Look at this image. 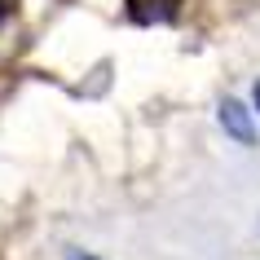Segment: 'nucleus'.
I'll return each mask as SVG.
<instances>
[{
  "label": "nucleus",
  "mask_w": 260,
  "mask_h": 260,
  "mask_svg": "<svg viewBox=\"0 0 260 260\" xmlns=\"http://www.w3.org/2000/svg\"><path fill=\"white\" fill-rule=\"evenodd\" d=\"M251 115H256V110H247L238 97H225V102L216 106L220 128H225V133H230L238 146H256V128H251Z\"/></svg>",
  "instance_id": "1"
},
{
  "label": "nucleus",
  "mask_w": 260,
  "mask_h": 260,
  "mask_svg": "<svg viewBox=\"0 0 260 260\" xmlns=\"http://www.w3.org/2000/svg\"><path fill=\"white\" fill-rule=\"evenodd\" d=\"M181 5L185 0H123V14L133 18L137 27H164V22H172V18L181 14Z\"/></svg>",
  "instance_id": "2"
},
{
  "label": "nucleus",
  "mask_w": 260,
  "mask_h": 260,
  "mask_svg": "<svg viewBox=\"0 0 260 260\" xmlns=\"http://www.w3.org/2000/svg\"><path fill=\"white\" fill-rule=\"evenodd\" d=\"M9 18H14V0H0V27H5Z\"/></svg>",
  "instance_id": "3"
},
{
  "label": "nucleus",
  "mask_w": 260,
  "mask_h": 260,
  "mask_svg": "<svg viewBox=\"0 0 260 260\" xmlns=\"http://www.w3.org/2000/svg\"><path fill=\"white\" fill-rule=\"evenodd\" d=\"M67 260H102V256H93V251H80V247H71Z\"/></svg>",
  "instance_id": "4"
},
{
  "label": "nucleus",
  "mask_w": 260,
  "mask_h": 260,
  "mask_svg": "<svg viewBox=\"0 0 260 260\" xmlns=\"http://www.w3.org/2000/svg\"><path fill=\"white\" fill-rule=\"evenodd\" d=\"M251 102H256V110H260V80H256V88H251Z\"/></svg>",
  "instance_id": "5"
}]
</instances>
